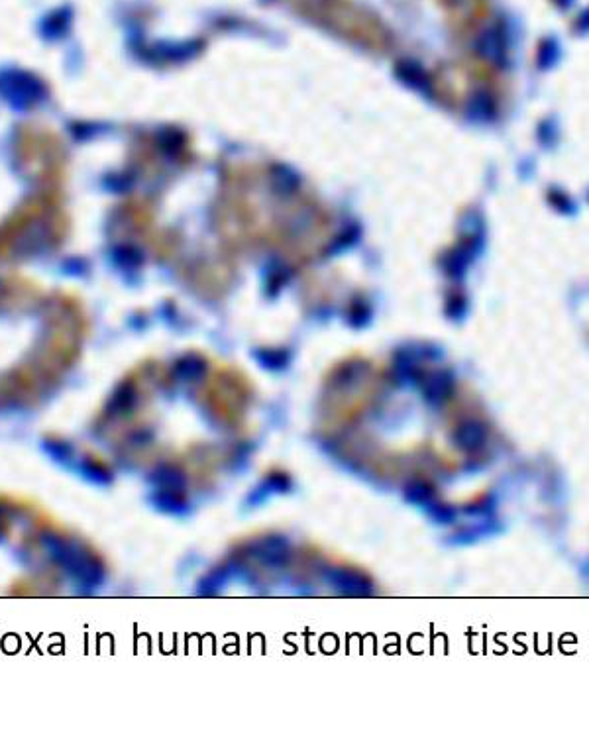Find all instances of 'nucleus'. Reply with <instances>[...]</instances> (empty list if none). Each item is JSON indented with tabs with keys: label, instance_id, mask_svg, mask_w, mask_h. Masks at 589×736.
<instances>
[{
	"label": "nucleus",
	"instance_id": "obj_1",
	"mask_svg": "<svg viewBox=\"0 0 589 736\" xmlns=\"http://www.w3.org/2000/svg\"><path fill=\"white\" fill-rule=\"evenodd\" d=\"M216 224L232 248L271 250L295 263L317 258L334 230L315 197L262 165H236L228 171Z\"/></svg>",
	"mask_w": 589,
	"mask_h": 736
}]
</instances>
